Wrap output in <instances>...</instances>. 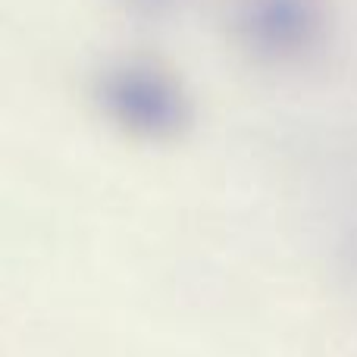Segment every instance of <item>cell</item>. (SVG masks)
<instances>
[{"mask_svg":"<svg viewBox=\"0 0 357 357\" xmlns=\"http://www.w3.org/2000/svg\"><path fill=\"white\" fill-rule=\"evenodd\" d=\"M94 94L104 116L135 138L160 142L188 129L191 104L182 85L154 63H113L100 73Z\"/></svg>","mask_w":357,"mask_h":357,"instance_id":"6da1fadb","label":"cell"},{"mask_svg":"<svg viewBox=\"0 0 357 357\" xmlns=\"http://www.w3.org/2000/svg\"><path fill=\"white\" fill-rule=\"evenodd\" d=\"M238 44L266 63L307 56L326 35V0H232L229 13Z\"/></svg>","mask_w":357,"mask_h":357,"instance_id":"7a4b0ae2","label":"cell"},{"mask_svg":"<svg viewBox=\"0 0 357 357\" xmlns=\"http://www.w3.org/2000/svg\"><path fill=\"white\" fill-rule=\"evenodd\" d=\"M126 3L142 10V13H160V10H169L176 0H126Z\"/></svg>","mask_w":357,"mask_h":357,"instance_id":"3957f363","label":"cell"}]
</instances>
